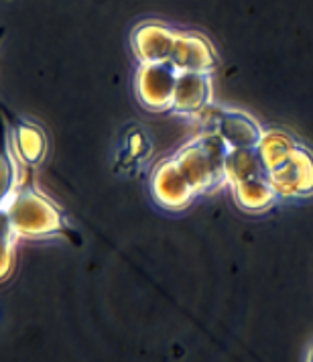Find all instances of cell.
Masks as SVG:
<instances>
[{
    "label": "cell",
    "instance_id": "6da1fadb",
    "mask_svg": "<svg viewBox=\"0 0 313 362\" xmlns=\"http://www.w3.org/2000/svg\"><path fill=\"white\" fill-rule=\"evenodd\" d=\"M256 153L279 198H312L313 151L293 132L266 129Z\"/></svg>",
    "mask_w": 313,
    "mask_h": 362
},
{
    "label": "cell",
    "instance_id": "7a4b0ae2",
    "mask_svg": "<svg viewBox=\"0 0 313 362\" xmlns=\"http://www.w3.org/2000/svg\"><path fill=\"white\" fill-rule=\"evenodd\" d=\"M2 224L27 240H49L71 230L64 210L35 183H23L13 199L2 206Z\"/></svg>",
    "mask_w": 313,
    "mask_h": 362
},
{
    "label": "cell",
    "instance_id": "3957f363",
    "mask_svg": "<svg viewBox=\"0 0 313 362\" xmlns=\"http://www.w3.org/2000/svg\"><path fill=\"white\" fill-rule=\"evenodd\" d=\"M226 185L230 187L234 204L244 214H264L280 199L264 171L256 148H228Z\"/></svg>",
    "mask_w": 313,
    "mask_h": 362
},
{
    "label": "cell",
    "instance_id": "277c9868",
    "mask_svg": "<svg viewBox=\"0 0 313 362\" xmlns=\"http://www.w3.org/2000/svg\"><path fill=\"white\" fill-rule=\"evenodd\" d=\"M226 157L228 145L214 131H201L175 151L183 175L196 187L199 196L212 194L226 185Z\"/></svg>",
    "mask_w": 313,
    "mask_h": 362
},
{
    "label": "cell",
    "instance_id": "5b68a950",
    "mask_svg": "<svg viewBox=\"0 0 313 362\" xmlns=\"http://www.w3.org/2000/svg\"><path fill=\"white\" fill-rule=\"evenodd\" d=\"M148 194L153 202L167 212L187 210L199 194L187 181L173 157H165L153 167L148 177Z\"/></svg>",
    "mask_w": 313,
    "mask_h": 362
},
{
    "label": "cell",
    "instance_id": "8992f818",
    "mask_svg": "<svg viewBox=\"0 0 313 362\" xmlns=\"http://www.w3.org/2000/svg\"><path fill=\"white\" fill-rule=\"evenodd\" d=\"M203 131H214L222 136L228 148H259L264 136V129L254 116L238 108L210 106L203 115Z\"/></svg>",
    "mask_w": 313,
    "mask_h": 362
},
{
    "label": "cell",
    "instance_id": "52a82bcc",
    "mask_svg": "<svg viewBox=\"0 0 313 362\" xmlns=\"http://www.w3.org/2000/svg\"><path fill=\"white\" fill-rule=\"evenodd\" d=\"M177 69L171 64H138L134 71V96L148 112H171Z\"/></svg>",
    "mask_w": 313,
    "mask_h": 362
},
{
    "label": "cell",
    "instance_id": "ba28073f",
    "mask_svg": "<svg viewBox=\"0 0 313 362\" xmlns=\"http://www.w3.org/2000/svg\"><path fill=\"white\" fill-rule=\"evenodd\" d=\"M171 66L177 74H208L212 76L218 67V53L212 41L198 31H179L175 33Z\"/></svg>",
    "mask_w": 313,
    "mask_h": 362
},
{
    "label": "cell",
    "instance_id": "9c48e42d",
    "mask_svg": "<svg viewBox=\"0 0 313 362\" xmlns=\"http://www.w3.org/2000/svg\"><path fill=\"white\" fill-rule=\"evenodd\" d=\"M177 29L159 21L138 23L131 31V51L138 64H169Z\"/></svg>",
    "mask_w": 313,
    "mask_h": 362
},
{
    "label": "cell",
    "instance_id": "30bf717a",
    "mask_svg": "<svg viewBox=\"0 0 313 362\" xmlns=\"http://www.w3.org/2000/svg\"><path fill=\"white\" fill-rule=\"evenodd\" d=\"M214 100L212 76L208 74H179L171 112L183 118H199Z\"/></svg>",
    "mask_w": 313,
    "mask_h": 362
},
{
    "label": "cell",
    "instance_id": "8fae6325",
    "mask_svg": "<svg viewBox=\"0 0 313 362\" xmlns=\"http://www.w3.org/2000/svg\"><path fill=\"white\" fill-rule=\"evenodd\" d=\"M153 155V139L143 124H129L120 132L118 151H116V167L131 175L143 169Z\"/></svg>",
    "mask_w": 313,
    "mask_h": 362
},
{
    "label": "cell",
    "instance_id": "7c38bea8",
    "mask_svg": "<svg viewBox=\"0 0 313 362\" xmlns=\"http://www.w3.org/2000/svg\"><path fill=\"white\" fill-rule=\"evenodd\" d=\"M11 145L18 157V161L29 167H37L47 157V134L45 131L29 120H18L11 132Z\"/></svg>",
    "mask_w": 313,
    "mask_h": 362
},
{
    "label": "cell",
    "instance_id": "4fadbf2b",
    "mask_svg": "<svg viewBox=\"0 0 313 362\" xmlns=\"http://www.w3.org/2000/svg\"><path fill=\"white\" fill-rule=\"evenodd\" d=\"M18 157L13 151L11 141H6V148L2 151V206L8 204L13 196L18 192V187L23 185L18 177Z\"/></svg>",
    "mask_w": 313,
    "mask_h": 362
},
{
    "label": "cell",
    "instance_id": "5bb4252c",
    "mask_svg": "<svg viewBox=\"0 0 313 362\" xmlns=\"http://www.w3.org/2000/svg\"><path fill=\"white\" fill-rule=\"evenodd\" d=\"M17 234L11 230L8 226H4V232H2V279H8V273H13V267H15V245H17Z\"/></svg>",
    "mask_w": 313,
    "mask_h": 362
},
{
    "label": "cell",
    "instance_id": "9a60e30c",
    "mask_svg": "<svg viewBox=\"0 0 313 362\" xmlns=\"http://www.w3.org/2000/svg\"><path fill=\"white\" fill-rule=\"evenodd\" d=\"M305 362H313V342L307 348V354H305Z\"/></svg>",
    "mask_w": 313,
    "mask_h": 362
}]
</instances>
